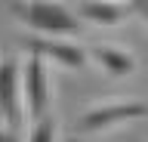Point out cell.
Instances as JSON below:
<instances>
[{
  "label": "cell",
  "instance_id": "obj_5",
  "mask_svg": "<svg viewBox=\"0 0 148 142\" xmlns=\"http://www.w3.org/2000/svg\"><path fill=\"white\" fill-rule=\"evenodd\" d=\"M22 43H25L37 59L49 56L53 62L68 65V68H80L83 62H86V53H83L80 47H74V43H62V40H37V37H22Z\"/></svg>",
  "mask_w": 148,
  "mask_h": 142
},
{
  "label": "cell",
  "instance_id": "obj_1",
  "mask_svg": "<svg viewBox=\"0 0 148 142\" xmlns=\"http://www.w3.org/2000/svg\"><path fill=\"white\" fill-rule=\"evenodd\" d=\"M12 16L22 19L28 28L43 31V34H77V31H83L80 19L68 6H59V3H12Z\"/></svg>",
  "mask_w": 148,
  "mask_h": 142
},
{
  "label": "cell",
  "instance_id": "obj_9",
  "mask_svg": "<svg viewBox=\"0 0 148 142\" xmlns=\"http://www.w3.org/2000/svg\"><path fill=\"white\" fill-rule=\"evenodd\" d=\"M0 142H18L12 133H6V130H0Z\"/></svg>",
  "mask_w": 148,
  "mask_h": 142
},
{
  "label": "cell",
  "instance_id": "obj_6",
  "mask_svg": "<svg viewBox=\"0 0 148 142\" xmlns=\"http://www.w3.org/2000/svg\"><path fill=\"white\" fill-rule=\"evenodd\" d=\"M74 16L92 22V25H105V28H108V25H120V22L130 16V10L114 6V3H80Z\"/></svg>",
  "mask_w": 148,
  "mask_h": 142
},
{
  "label": "cell",
  "instance_id": "obj_4",
  "mask_svg": "<svg viewBox=\"0 0 148 142\" xmlns=\"http://www.w3.org/2000/svg\"><path fill=\"white\" fill-rule=\"evenodd\" d=\"M22 96H18V65L12 59L0 62V114L6 121V133L16 136L22 123Z\"/></svg>",
  "mask_w": 148,
  "mask_h": 142
},
{
  "label": "cell",
  "instance_id": "obj_8",
  "mask_svg": "<svg viewBox=\"0 0 148 142\" xmlns=\"http://www.w3.org/2000/svg\"><path fill=\"white\" fill-rule=\"evenodd\" d=\"M28 142H56V121L49 114H43L40 121H34V130H31V139Z\"/></svg>",
  "mask_w": 148,
  "mask_h": 142
},
{
  "label": "cell",
  "instance_id": "obj_3",
  "mask_svg": "<svg viewBox=\"0 0 148 142\" xmlns=\"http://www.w3.org/2000/svg\"><path fill=\"white\" fill-rule=\"evenodd\" d=\"M18 93L25 96V105L22 111L31 117V123L40 121L46 114V102H49V93H46V71H43V59L31 56L28 59L25 71L18 77Z\"/></svg>",
  "mask_w": 148,
  "mask_h": 142
},
{
  "label": "cell",
  "instance_id": "obj_2",
  "mask_svg": "<svg viewBox=\"0 0 148 142\" xmlns=\"http://www.w3.org/2000/svg\"><path fill=\"white\" fill-rule=\"evenodd\" d=\"M145 102L142 99H130V102H108V105H96L90 111H83L74 123L77 133H99L108 130L114 123H127V121H142L145 117Z\"/></svg>",
  "mask_w": 148,
  "mask_h": 142
},
{
  "label": "cell",
  "instance_id": "obj_7",
  "mask_svg": "<svg viewBox=\"0 0 148 142\" xmlns=\"http://www.w3.org/2000/svg\"><path fill=\"white\" fill-rule=\"evenodd\" d=\"M90 56L99 62L108 74L120 77V74H130L133 68H136V59L130 56V53H123V49H114V47H92Z\"/></svg>",
  "mask_w": 148,
  "mask_h": 142
}]
</instances>
